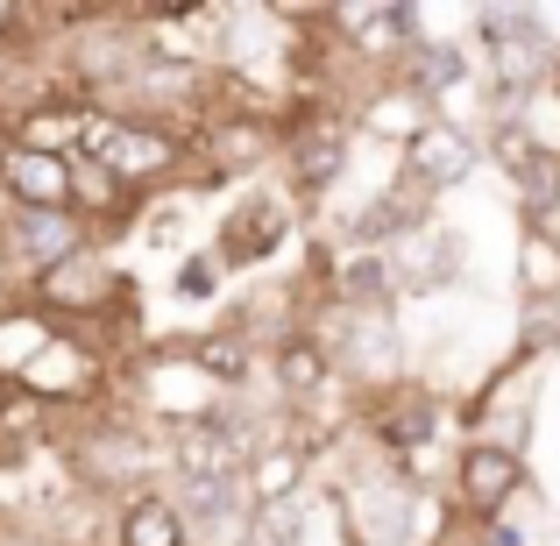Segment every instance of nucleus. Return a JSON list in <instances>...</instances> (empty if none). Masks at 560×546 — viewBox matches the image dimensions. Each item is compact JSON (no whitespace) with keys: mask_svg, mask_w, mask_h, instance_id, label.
Returning <instances> with one entry per match:
<instances>
[{"mask_svg":"<svg viewBox=\"0 0 560 546\" xmlns=\"http://www.w3.org/2000/svg\"><path fill=\"white\" fill-rule=\"evenodd\" d=\"M468 57H482V85H490V121H511L518 100H533L539 85H553V65H560V36L539 8H518V0H497V8H468Z\"/></svg>","mask_w":560,"mask_h":546,"instance_id":"nucleus-1","label":"nucleus"},{"mask_svg":"<svg viewBox=\"0 0 560 546\" xmlns=\"http://www.w3.org/2000/svg\"><path fill=\"white\" fill-rule=\"evenodd\" d=\"M85 164H100L128 199H156V191L185 185V164H191V142L164 121H136V114H107V107H85L79 121V150Z\"/></svg>","mask_w":560,"mask_h":546,"instance_id":"nucleus-3","label":"nucleus"},{"mask_svg":"<svg viewBox=\"0 0 560 546\" xmlns=\"http://www.w3.org/2000/svg\"><path fill=\"white\" fill-rule=\"evenodd\" d=\"M560 348V299H518V362H539Z\"/></svg>","mask_w":560,"mask_h":546,"instance_id":"nucleus-18","label":"nucleus"},{"mask_svg":"<svg viewBox=\"0 0 560 546\" xmlns=\"http://www.w3.org/2000/svg\"><path fill=\"white\" fill-rule=\"evenodd\" d=\"M305 334L327 356L334 383L348 397H370L383 383L405 376V334H397V313H376V305H341V299H313L305 313Z\"/></svg>","mask_w":560,"mask_h":546,"instance_id":"nucleus-4","label":"nucleus"},{"mask_svg":"<svg viewBox=\"0 0 560 546\" xmlns=\"http://www.w3.org/2000/svg\"><path fill=\"white\" fill-rule=\"evenodd\" d=\"M447 397H440V383H419V376H397L383 383V391L355 397V411H348V433L362 440V448L376 454V462L405 468L419 462V454L440 448V433H447Z\"/></svg>","mask_w":560,"mask_h":546,"instance_id":"nucleus-6","label":"nucleus"},{"mask_svg":"<svg viewBox=\"0 0 560 546\" xmlns=\"http://www.w3.org/2000/svg\"><path fill=\"white\" fill-rule=\"evenodd\" d=\"M0 156H8V128H0Z\"/></svg>","mask_w":560,"mask_h":546,"instance_id":"nucleus-19","label":"nucleus"},{"mask_svg":"<svg viewBox=\"0 0 560 546\" xmlns=\"http://www.w3.org/2000/svg\"><path fill=\"white\" fill-rule=\"evenodd\" d=\"M71 199V156L8 150L0 156V206L8 213H65Z\"/></svg>","mask_w":560,"mask_h":546,"instance_id":"nucleus-13","label":"nucleus"},{"mask_svg":"<svg viewBox=\"0 0 560 546\" xmlns=\"http://www.w3.org/2000/svg\"><path fill=\"white\" fill-rule=\"evenodd\" d=\"M107 539L114 546H185V519H178V504H171L164 483L121 497V504H114V533Z\"/></svg>","mask_w":560,"mask_h":546,"instance_id":"nucleus-14","label":"nucleus"},{"mask_svg":"<svg viewBox=\"0 0 560 546\" xmlns=\"http://www.w3.org/2000/svg\"><path fill=\"white\" fill-rule=\"evenodd\" d=\"M518 299H560V220H518Z\"/></svg>","mask_w":560,"mask_h":546,"instance_id":"nucleus-15","label":"nucleus"},{"mask_svg":"<svg viewBox=\"0 0 560 546\" xmlns=\"http://www.w3.org/2000/svg\"><path fill=\"white\" fill-rule=\"evenodd\" d=\"M348 156H355V114L334 100H284V114H277V191L305 220L348 178Z\"/></svg>","mask_w":560,"mask_h":546,"instance_id":"nucleus-2","label":"nucleus"},{"mask_svg":"<svg viewBox=\"0 0 560 546\" xmlns=\"http://www.w3.org/2000/svg\"><path fill=\"white\" fill-rule=\"evenodd\" d=\"M220 291H228V270L213 263V248H185V263H178V277H171V299L178 305H220Z\"/></svg>","mask_w":560,"mask_h":546,"instance_id":"nucleus-17","label":"nucleus"},{"mask_svg":"<svg viewBox=\"0 0 560 546\" xmlns=\"http://www.w3.org/2000/svg\"><path fill=\"white\" fill-rule=\"evenodd\" d=\"M327 504H334V525H341L348 546H419V533H425V497L390 462H376L370 448L355 454V468H341Z\"/></svg>","mask_w":560,"mask_h":546,"instance_id":"nucleus-5","label":"nucleus"},{"mask_svg":"<svg viewBox=\"0 0 560 546\" xmlns=\"http://www.w3.org/2000/svg\"><path fill=\"white\" fill-rule=\"evenodd\" d=\"M313 476H319V448H313V440H305L291 419L242 462V490H248V504H256V511L305 497V490H313Z\"/></svg>","mask_w":560,"mask_h":546,"instance_id":"nucleus-10","label":"nucleus"},{"mask_svg":"<svg viewBox=\"0 0 560 546\" xmlns=\"http://www.w3.org/2000/svg\"><path fill=\"white\" fill-rule=\"evenodd\" d=\"M390 256V270H397V299H419V291H447L454 277H462V234L454 228H419V234H405L397 248H383Z\"/></svg>","mask_w":560,"mask_h":546,"instance_id":"nucleus-12","label":"nucleus"},{"mask_svg":"<svg viewBox=\"0 0 560 546\" xmlns=\"http://www.w3.org/2000/svg\"><path fill=\"white\" fill-rule=\"evenodd\" d=\"M313 539V497H291V504H262L248 519V546H305Z\"/></svg>","mask_w":560,"mask_h":546,"instance_id":"nucleus-16","label":"nucleus"},{"mask_svg":"<svg viewBox=\"0 0 560 546\" xmlns=\"http://www.w3.org/2000/svg\"><path fill=\"white\" fill-rule=\"evenodd\" d=\"M482 171V142H476V128H462L454 114H440V121H425L419 136L397 150V178H411L425 191V199H447V191H462L468 178Z\"/></svg>","mask_w":560,"mask_h":546,"instance_id":"nucleus-9","label":"nucleus"},{"mask_svg":"<svg viewBox=\"0 0 560 546\" xmlns=\"http://www.w3.org/2000/svg\"><path fill=\"white\" fill-rule=\"evenodd\" d=\"M468 79H476V57H468V43H447V36H433V28H425V43L390 71L397 93H411L419 107H433V114H440V100L462 93Z\"/></svg>","mask_w":560,"mask_h":546,"instance_id":"nucleus-11","label":"nucleus"},{"mask_svg":"<svg viewBox=\"0 0 560 546\" xmlns=\"http://www.w3.org/2000/svg\"><path fill=\"white\" fill-rule=\"evenodd\" d=\"M299 228H305V213L277 185H248L242 199L213 220V242L206 248H213V263L228 277H242V270H270V263L299 242Z\"/></svg>","mask_w":560,"mask_h":546,"instance_id":"nucleus-7","label":"nucleus"},{"mask_svg":"<svg viewBox=\"0 0 560 546\" xmlns=\"http://www.w3.org/2000/svg\"><path fill=\"white\" fill-rule=\"evenodd\" d=\"M533 490V468H525V454L497 448V440H462L447 462V497H454V519L476 533V525L504 519L518 497Z\"/></svg>","mask_w":560,"mask_h":546,"instance_id":"nucleus-8","label":"nucleus"},{"mask_svg":"<svg viewBox=\"0 0 560 546\" xmlns=\"http://www.w3.org/2000/svg\"><path fill=\"white\" fill-rule=\"evenodd\" d=\"M107 546H114V539H107Z\"/></svg>","mask_w":560,"mask_h":546,"instance_id":"nucleus-20","label":"nucleus"}]
</instances>
